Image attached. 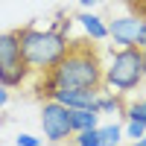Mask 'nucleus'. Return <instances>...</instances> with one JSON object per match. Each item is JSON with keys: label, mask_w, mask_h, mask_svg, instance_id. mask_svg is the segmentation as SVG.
<instances>
[{"label": "nucleus", "mask_w": 146, "mask_h": 146, "mask_svg": "<svg viewBox=\"0 0 146 146\" xmlns=\"http://www.w3.org/2000/svg\"><path fill=\"white\" fill-rule=\"evenodd\" d=\"M50 82L56 88H102V58L100 50L88 41H70L64 58L50 73Z\"/></svg>", "instance_id": "nucleus-1"}, {"label": "nucleus", "mask_w": 146, "mask_h": 146, "mask_svg": "<svg viewBox=\"0 0 146 146\" xmlns=\"http://www.w3.org/2000/svg\"><path fill=\"white\" fill-rule=\"evenodd\" d=\"M18 41H21V58L32 73H50L70 47V38L58 35L56 29H38L32 23L18 29Z\"/></svg>", "instance_id": "nucleus-2"}, {"label": "nucleus", "mask_w": 146, "mask_h": 146, "mask_svg": "<svg viewBox=\"0 0 146 146\" xmlns=\"http://www.w3.org/2000/svg\"><path fill=\"white\" fill-rule=\"evenodd\" d=\"M143 50L140 47H120L111 53L108 64H102V88L114 94H129L143 82Z\"/></svg>", "instance_id": "nucleus-3"}, {"label": "nucleus", "mask_w": 146, "mask_h": 146, "mask_svg": "<svg viewBox=\"0 0 146 146\" xmlns=\"http://www.w3.org/2000/svg\"><path fill=\"white\" fill-rule=\"evenodd\" d=\"M29 67L27 62L21 58V41H18V29L3 32L0 35V85L6 88H21L29 76Z\"/></svg>", "instance_id": "nucleus-4"}, {"label": "nucleus", "mask_w": 146, "mask_h": 146, "mask_svg": "<svg viewBox=\"0 0 146 146\" xmlns=\"http://www.w3.org/2000/svg\"><path fill=\"white\" fill-rule=\"evenodd\" d=\"M108 38L120 47H146V18L140 12L111 18L108 21Z\"/></svg>", "instance_id": "nucleus-5"}, {"label": "nucleus", "mask_w": 146, "mask_h": 146, "mask_svg": "<svg viewBox=\"0 0 146 146\" xmlns=\"http://www.w3.org/2000/svg\"><path fill=\"white\" fill-rule=\"evenodd\" d=\"M41 129H44V137L50 143H64L67 137H73L70 108H64L56 100H44L41 102Z\"/></svg>", "instance_id": "nucleus-6"}, {"label": "nucleus", "mask_w": 146, "mask_h": 146, "mask_svg": "<svg viewBox=\"0 0 146 146\" xmlns=\"http://www.w3.org/2000/svg\"><path fill=\"white\" fill-rule=\"evenodd\" d=\"M100 91H94V88H56L50 100L62 102L64 108H94V100Z\"/></svg>", "instance_id": "nucleus-7"}, {"label": "nucleus", "mask_w": 146, "mask_h": 146, "mask_svg": "<svg viewBox=\"0 0 146 146\" xmlns=\"http://www.w3.org/2000/svg\"><path fill=\"white\" fill-rule=\"evenodd\" d=\"M73 21H76L79 27L85 29V35H88L94 44H100V41H105V38H108V23H105L100 15H94L91 9H82Z\"/></svg>", "instance_id": "nucleus-8"}, {"label": "nucleus", "mask_w": 146, "mask_h": 146, "mask_svg": "<svg viewBox=\"0 0 146 146\" xmlns=\"http://www.w3.org/2000/svg\"><path fill=\"white\" fill-rule=\"evenodd\" d=\"M105 94H96V100H94V111L96 114H123L126 111V102H123V94H114V91H108L102 88Z\"/></svg>", "instance_id": "nucleus-9"}, {"label": "nucleus", "mask_w": 146, "mask_h": 146, "mask_svg": "<svg viewBox=\"0 0 146 146\" xmlns=\"http://www.w3.org/2000/svg\"><path fill=\"white\" fill-rule=\"evenodd\" d=\"M100 126V114L94 108H70V129L73 135L76 131H85V129H96Z\"/></svg>", "instance_id": "nucleus-10"}, {"label": "nucleus", "mask_w": 146, "mask_h": 146, "mask_svg": "<svg viewBox=\"0 0 146 146\" xmlns=\"http://www.w3.org/2000/svg\"><path fill=\"white\" fill-rule=\"evenodd\" d=\"M120 143H123V126L117 123L100 126V146H120Z\"/></svg>", "instance_id": "nucleus-11"}, {"label": "nucleus", "mask_w": 146, "mask_h": 146, "mask_svg": "<svg viewBox=\"0 0 146 146\" xmlns=\"http://www.w3.org/2000/svg\"><path fill=\"white\" fill-rule=\"evenodd\" d=\"M73 143H76V146H100V126L76 131V135H73Z\"/></svg>", "instance_id": "nucleus-12"}, {"label": "nucleus", "mask_w": 146, "mask_h": 146, "mask_svg": "<svg viewBox=\"0 0 146 146\" xmlns=\"http://www.w3.org/2000/svg\"><path fill=\"white\" fill-rule=\"evenodd\" d=\"M123 135H129L131 140H143V135H146V123H140V120H126Z\"/></svg>", "instance_id": "nucleus-13"}, {"label": "nucleus", "mask_w": 146, "mask_h": 146, "mask_svg": "<svg viewBox=\"0 0 146 146\" xmlns=\"http://www.w3.org/2000/svg\"><path fill=\"white\" fill-rule=\"evenodd\" d=\"M70 27H73V18H70V15H64V12H58V15H56V23H53L50 29H56L58 35L70 38Z\"/></svg>", "instance_id": "nucleus-14"}, {"label": "nucleus", "mask_w": 146, "mask_h": 146, "mask_svg": "<svg viewBox=\"0 0 146 146\" xmlns=\"http://www.w3.org/2000/svg\"><path fill=\"white\" fill-rule=\"evenodd\" d=\"M15 143L18 146H41V137H35V135H18Z\"/></svg>", "instance_id": "nucleus-15"}, {"label": "nucleus", "mask_w": 146, "mask_h": 146, "mask_svg": "<svg viewBox=\"0 0 146 146\" xmlns=\"http://www.w3.org/2000/svg\"><path fill=\"white\" fill-rule=\"evenodd\" d=\"M6 105H9V88H6V85H0V111H3Z\"/></svg>", "instance_id": "nucleus-16"}, {"label": "nucleus", "mask_w": 146, "mask_h": 146, "mask_svg": "<svg viewBox=\"0 0 146 146\" xmlns=\"http://www.w3.org/2000/svg\"><path fill=\"white\" fill-rule=\"evenodd\" d=\"M96 3H105V0H79L82 9H91V6H96Z\"/></svg>", "instance_id": "nucleus-17"}, {"label": "nucleus", "mask_w": 146, "mask_h": 146, "mask_svg": "<svg viewBox=\"0 0 146 146\" xmlns=\"http://www.w3.org/2000/svg\"><path fill=\"white\" fill-rule=\"evenodd\" d=\"M140 117H143V123H146V100H140Z\"/></svg>", "instance_id": "nucleus-18"}, {"label": "nucleus", "mask_w": 146, "mask_h": 146, "mask_svg": "<svg viewBox=\"0 0 146 146\" xmlns=\"http://www.w3.org/2000/svg\"><path fill=\"white\" fill-rule=\"evenodd\" d=\"M129 146H146V143H143V140H131Z\"/></svg>", "instance_id": "nucleus-19"}, {"label": "nucleus", "mask_w": 146, "mask_h": 146, "mask_svg": "<svg viewBox=\"0 0 146 146\" xmlns=\"http://www.w3.org/2000/svg\"><path fill=\"white\" fill-rule=\"evenodd\" d=\"M140 50H143V70H146V47H140Z\"/></svg>", "instance_id": "nucleus-20"}, {"label": "nucleus", "mask_w": 146, "mask_h": 146, "mask_svg": "<svg viewBox=\"0 0 146 146\" xmlns=\"http://www.w3.org/2000/svg\"><path fill=\"white\" fill-rule=\"evenodd\" d=\"M143 143H146V135H143Z\"/></svg>", "instance_id": "nucleus-21"}]
</instances>
